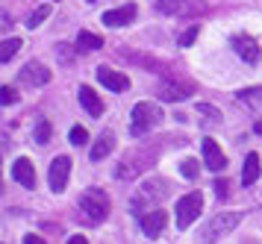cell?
Returning a JSON list of instances; mask_svg holds the SVG:
<instances>
[{
	"instance_id": "1",
	"label": "cell",
	"mask_w": 262,
	"mask_h": 244,
	"mask_svg": "<svg viewBox=\"0 0 262 244\" xmlns=\"http://www.w3.org/2000/svg\"><path fill=\"white\" fill-rule=\"evenodd\" d=\"M159 150H162V141H154V144H144V147L130 150L121 159L118 168H115V180H133V176H139L144 168H150L159 159Z\"/></svg>"
},
{
	"instance_id": "2",
	"label": "cell",
	"mask_w": 262,
	"mask_h": 244,
	"mask_svg": "<svg viewBox=\"0 0 262 244\" xmlns=\"http://www.w3.org/2000/svg\"><path fill=\"white\" fill-rule=\"evenodd\" d=\"M109 215V197L103 188H85L80 200H77V218L89 227H97L103 224Z\"/></svg>"
},
{
	"instance_id": "3",
	"label": "cell",
	"mask_w": 262,
	"mask_h": 244,
	"mask_svg": "<svg viewBox=\"0 0 262 244\" xmlns=\"http://www.w3.org/2000/svg\"><path fill=\"white\" fill-rule=\"evenodd\" d=\"M168 183L165 180H147L136 194H133V200H130V209L136 212V215H144V212H150V209H156L162 200L168 197Z\"/></svg>"
},
{
	"instance_id": "4",
	"label": "cell",
	"mask_w": 262,
	"mask_h": 244,
	"mask_svg": "<svg viewBox=\"0 0 262 244\" xmlns=\"http://www.w3.org/2000/svg\"><path fill=\"white\" fill-rule=\"evenodd\" d=\"M194 92H198V85L186 74H162V80H159V97L168 103H183Z\"/></svg>"
},
{
	"instance_id": "5",
	"label": "cell",
	"mask_w": 262,
	"mask_h": 244,
	"mask_svg": "<svg viewBox=\"0 0 262 244\" xmlns=\"http://www.w3.org/2000/svg\"><path fill=\"white\" fill-rule=\"evenodd\" d=\"M165 121L162 109L150 100H142V103L133 106V124H130V132L133 136H147L150 129H156L159 124Z\"/></svg>"
},
{
	"instance_id": "6",
	"label": "cell",
	"mask_w": 262,
	"mask_h": 244,
	"mask_svg": "<svg viewBox=\"0 0 262 244\" xmlns=\"http://www.w3.org/2000/svg\"><path fill=\"white\" fill-rule=\"evenodd\" d=\"M201 209H203V194H201V191H191V194H186V197H180L177 200V209H174L180 230H189L191 224L198 221Z\"/></svg>"
},
{
	"instance_id": "7",
	"label": "cell",
	"mask_w": 262,
	"mask_h": 244,
	"mask_svg": "<svg viewBox=\"0 0 262 244\" xmlns=\"http://www.w3.org/2000/svg\"><path fill=\"white\" fill-rule=\"evenodd\" d=\"M238 221H242V215L238 212H224V215H215L212 221L206 224L201 230V241H218L221 235L233 233L238 227Z\"/></svg>"
},
{
	"instance_id": "8",
	"label": "cell",
	"mask_w": 262,
	"mask_h": 244,
	"mask_svg": "<svg viewBox=\"0 0 262 244\" xmlns=\"http://www.w3.org/2000/svg\"><path fill=\"white\" fill-rule=\"evenodd\" d=\"M156 9L165 15H177V18H189V15H201L206 9L203 0H156Z\"/></svg>"
},
{
	"instance_id": "9",
	"label": "cell",
	"mask_w": 262,
	"mask_h": 244,
	"mask_svg": "<svg viewBox=\"0 0 262 244\" xmlns=\"http://www.w3.org/2000/svg\"><path fill=\"white\" fill-rule=\"evenodd\" d=\"M68 176H71V159H68V156H56V159L50 162V171H48L50 191H53V194H62L65 186H68Z\"/></svg>"
},
{
	"instance_id": "10",
	"label": "cell",
	"mask_w": 262,
	"mask_h": 244,
	"mask_svg": "<svg viewBox=\"0 0 262 244\" xmlns=\"http://www.w3.org/2000/svg\"><path fill=\"white\" fill-rule=\"evenodd\" d=\"M201 147H203V162H206V168H209L212 174L224 171L227 168V156H224V150H221V144H218L215 139H203Z\"/></svg>"
},
{
	"instance_id": "11",
	"label": "cell",
	"mask_w": 262,
	"mask_h": 244,
	"mask_svg": "<svg viewBox=\"0 0 262 244\" xmlns=\"http://www.w3.org/2000/svg\"><path fill=\"white\" fill-rule=\"evenodd\" d=\"M233 50H236L238 59H245L248 65H256L262 59V50H259V45H256V38H250L248 33H242V35L233 38Z\"/></svg>"
},
{
	"instance_id": "12",
	"label": "cell",
	"mask_w": 262,
	"mask_h": 244,
	"mask_svg": "<svg viewBox=\"0 0 262 244\" xmlns=\"http://www.w3.org/2000/svg\"><path fill=\"white\" fill-rule=\"evenodd\" d=\"M165 224H168V212H162V209H150V212H144V215H139V227L144 230L147 238H156L165 230Z\"/></svg>"
},
{
	"instance_id": "13",
	"label": "cell",
	"mask_w": 262,
	"mask_h": 244,
	"mask_svg": "<svg viewBox=\"0 0 262 244\" xmlns=\"http://www.w3.org/2000/svg\"><path fill=\"white\" fill-rule=\"evenodd\" d=\"M97 82H103L109 92H127L130 88V77L127 74H118V71L106 68V65H100L97 68Z\"/></svg>"
},
{
	"instance_id": "14",
	"label": "cell",
	"mask_w": 262,
	"mask_h": 244,
	"mask_svg": "<svg viewBox=\"0 0 262 244\" xmlns=\"http://www.w3.org/2000/svg\"><path fill=\"white\" fill-rule=\"evenodd\" d=\"M21 80L27 85H48L50 82V68H45L41 62H27L21 68Z\"/></svg>"
},
{
	"instance_id": "15",
	"label": "cell",
	"mask_w": 262,
	"mask_h": 244,
	"mask_svg": "<svg viewBox=\"0 0 262 244\" xmlns=\"http://www.w3.org/2000/svg\"><path fill=\"white\" fill-rule=\"evenodd\" d=\"M133 18H136V6L124 3L118 9L103 12V27H127V24H133Z\"/></svg>"
},
{
	"instance_id": "16",
	"label": "cell",
	"mask_w": 262,
	"mask_h": 244,
	"mask_svg": "<svg viewBox=\"0 0 262 244\" xmlns=\"http://www.w3.org/2000/svg\"><path fill=\"white\" fill-rule=\"evenodd\" d=\"M12 176H15V183H18V186H24V188L36 186V168H33L30 159H18V162L12 165Z\"/></svg>"
},
{
	"instance_id": "17",
	"label": "cell",
	"mask_w": 262,
	"mask_h": 244,
	"mask_svg": "<svg viewBox=\"0 0 262 244\" xmlns=\"http://www.w3.org/2000/svg\"><path fill=\"white\" fill-rule=\"evenodd\" d=\"M236 100L242 106H248L256 118H262V85H256V88H242L236 94Z\"/></svg>"
},
{
	"instance_id": "18",
	"label": "cell",
	"mask_w": 262,
	"mask_h": 244,
	"mask_svg": "<svg viewBox=\"0 0 262 244\" xmlns=\"http://www.w3.org/2000/svg\"><path fill=\"white\" fill-rule=\"evenodd\" d=\"M77 94H80V103H83V109H85L92 118H100V115H103V100L95 94V88L80 85V92H77Z\"/></svg>"
},
{
	"instance_id": "19",
	"label": "cell",
	"mask_w": 262,
	"mask_h": 244,
	"mask_svg": "<svg viewBox=\"0 0 262 244\" xmlns=\"http://www.w3.org/2000/svg\"><path fill=\"white\" fill-rule=\"evenodd\" d=\"M112 147H115V132H100V139H97V144L89 150V159L92 162H100V159H106L109 153H112Z\"/></svg>"
},
{
	"instance_id": "20",
	"label": "cell",
	"mask_w": 262,
	"mask_h": 244,
	"mask_svg": "<svg viewBox=\"0 0 262 244\" xmlns=\"http://www.w3.org/2000/svg\"><path fill=\"white\" fill-rule=\"evenodd\" d=\"M259 180V156L256 153H248L245 156V168H242V186L248 188Z\"/></svg>"
},
{
	"instance_id": "21",
	"label": "cell",
	"mask_w": 262,
	"mask_h": 244,
	"mask_svg": "<svg viewBox=\"0 0 262 244\" xmlns=\"http://www.w3.org/2000/svg\"><path fill=\"white\" fill-rule=\"evenodd\" d=\"M100 47H103V38L97 33H89V30H80L77 33V50L89 53V50H100Z\"/></svg>"
},
{
	"instance_id": "22",
	"label": "cell",
	"mask_w": 262,
	"mask_h": 244,
	"mask_svg": "<svg viewBox=\"0 0 262 244\" xmlns=\"http://www.w3.org/2000/svg\"><path fill=\"white\" fill-rule=\"evenodd\" d=\"M194 112H198V118H203V121H201L203 127L221 124V112H218L215 106H209V103H198V106H194Z\"/></svg>"
},
{
	"instance_id": "23",
	"label": "cell",
	"mask_w": 262,
	"mask_h": 244,
	"mask_svg": "<svg viewBox=\"0 0 262 244\" xmlns=\"http://www.w3.org/2000/svg\"><path fill=\"white\" fill-rule=\"evenodd\" d=\"M53 136V127H50V121H36V129H33V141H36L38 147H45Z\"/></svg>"
},
{
	"instance_id": "24",
	"label": "cell",
	"mask_w": 262,
	"mask_h": 244,
	"mask_svg": "<svg viewBox=\"0 0 262 244\" xmlns=\"http://www.w3.org/2000/svg\"><path fill=\"white\" fill-rule=\"evenodd\" d=\"M45 18H50V3H41L38 9L30 12V18H27V30H36V27H41V21Z\"/></svg>"
},
{
	"instance_id": "25",
	"label": "cell",
	"mask_w": 262,
	"mask_h": 244,
	"mask_svg": "<svg viewBox=\"0 0 262 244\" xmlns=\"http://www.w3.org/2000/svg\"><path fill=\"white\" fill-rule=\"evenodd\" d=\"M18 50H21V38H6V41H0V62L15 59Z\"/></svg>"
},
{
	"instance_id": "26",
	"label": "cell",
	"mask_w": 262,
	"mask_h": 244,
	"mask_svg": "<svg viewBox=\"0 0 262 244\" xmlns=\"http://www.w3.org/2000/svg\"><path fill=\"white\" fill-rule=\"evenodd\" d=\"M180 174L186 176V180H194V176L201 174V165L194 162V159H183L180 162Z\"/></svg>"
},
{
	"instance_id": "27",
	"label": "cell",
	"mask_w": 262,
	"mask_h": 244,
	"mask_svg": "<svg viewBox=\"0 0 262 244\" xmlns=\"http://www.w3.org/2000/svg\"><path fill=\"white\" fill-rule=\"evenodd\" d=\"M68 141H71L74 147L85 144V141H89V132H85V127H71V132H68Z\"/></svg>"
},
{
	"instance_id": "28",
	"label": "cell",
	"mask_w": 262,
	"mask_h": 244,
	"mask_svg": "<svg viewBox=\"0 0 262 244\" xmlns=\"http://www.w3.org/2000/svg\"><path fill=\"white\" fill-rule=\"evenodd\" d=\"M12 103H18V92L12 85H3L0 88V106H12Z\"/></svg>"
},
{
	"instance_id": "29",
	"label": "cell",
	"mask_w": 262,
	"mask_h": 244,
	"mask_svg": "<svg viewBox=\"0 0 262 244\" xmlns=\"http://www.w3.org/2000/svg\"><path fill=\"white\" fill-rule=\"evenodd\" d=\"M194 38H198V27H189L186 33L180 35V47H189V45H194Z\"/></svg>"
},
{
	"instance_id": "30",
	"label": "cell",
	"mask_w": 262,
	"mask_h": 244,
	"mask_svg": "<svg viewBox=\"0 0 262 244\" xmlns=\"http://www.w3.org/2000/svg\"><path fill=\"white\" fill-rule=\"evenodd\" d=\"M215 191H218L221 200H227L230 197V183H227V180H218V183H215Z\"/></svg>"
},
{
	"instance_id": "31",
	"label": "cell",
	"mask_w": 262,
	"mask_h": 244,
	"mask_svg": "<svg viewBox=\"0 0 262 244\" xmlns=\"http://www.w3.org/2000/svg\"><path fill=\"white\" fill-rule=\"evenodd\" d=\"M56 56H59L62 62H71V47L68 45H56Z\"/></svg>"
},
{
	"instance_id": "32",
	"label": "cell",
	"mask_w": 262,
	"mask_h": 244,
	"mask_svg": "<svg viewBox=\"0 0 262 244\" xmlns=\"http://www.w3.org/2000/svg\"><path fill=\"white\" fill-rule=\"evenodd\" d=\"M24 244H48L41 235H36V233H30V235H24Z\"/></svg>"
},
{
	"instance_id": "33",
	"label": "cell",
	"mask_w": 262,
	"mask_h": 244,
	"mask_svg": "<svg viewBox=\"0 0 262 244\" xmlns=\"http://www.w3.org/2000/svg\"><path fill=\"white\" fill-rule=\"evenodd\" d=\"M68 244H85L83 235H74V238H68Z\"/></svg>"
},
{
	"instance_id": "34",
	"label": "cell",
	"mask_w": 262,
	"mask_h": 244,
	"mask_svg": "<svg viewBox=\"0 0 262 244\" xmlns=\"http://www.w3.org/2000/svg\"><path fill=\"white\" fill-rule=\"evenodd\" d=\"M0 191H3V180H0Z\"/></svg>"
}]
</instances>
